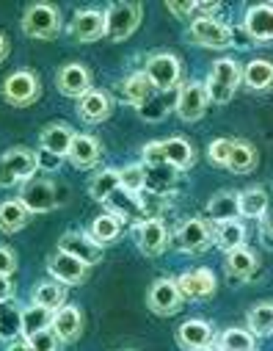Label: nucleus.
<instances>
[{
    "label": "nucleus",
    "instance_id": "nucleus-3",
    "mask_svg": "<svg viewBox=\"0 0 273 351\" xmlns=\"http://www.w3.org/2000/svg\"><path fill=\"white\" fill-rule=\"evenodd\" d=\"M61 9L53 3H31L23 12V34L31 39H42L50 42L61 34Z\"/></svg>",
    "mask_w": 273,
    "mask_h": 351
},
{
    "label": "nucleus",
    "instance_id": "nucleus-5",
    "mask_svg": "<svg viewBox=\"0 0 273 351\" xmlns=\"http://www.w3.org/2000/svg\"><path fill=\"white\" fill-rule=\"evenodd\" d=\"M144 75L155 86V92H177L182 86V64L174 53H152L144 64Z\"/></svg>",
    "mask_w": 273,
    "mask_h": 351
},
{
    "label": "nucleus",
    "instance_id": "nucleus-38",
    "mask_svg": "<svg viewBox=\"0 0 273 351\" xmlns=\"http://www.w3.org/2000/svg\"><path fill=\"white\" fill-rule=\"evenodd\" d=\"M248 332L254 337H270L273 335V302H259L246 315Z\"/></svg>",
    "mask_w": 273,
    "mask_h": 351
},
{
    "label": "nucleus",
    "instance_id": "nucleus-53",
    "mask_svg": "<svg viewBox=\"0 0 273 351\" xmlns=\"http://www.w3.org/2000/svg\"><path fill=\"white\" fill-rule=\"evenodd\" d=\"M202 351H218V348H216V343H213V346H207V348H202Z\"/></svg>",
    "mask_w": 273,
    "mask_h": 351
},
{
    "label": "nucleus",
    "instance_id": "nucleus-13",
    "mask_svg": "<svg viewBox=\"0 0 273 351\" xmlns=\"http://www.w3.org/2000/svg\"><path fill=\"white\" fill-rule=\"evenodd\" d=\"M47 274H50V280H58L61 285L72 288V285H83V282L88 280L91 266H86L83 260H77V257H72V254L55 249V252L47 257Z\"/></svg>",
    "mask_w": 273,
    "mask_h": 351
},
{
    "label": "nucleus",
    "instance_id": "nucleus-43",
    "mask_svg": "<svg viewBox=\"0 0 273 351\" xmlns=\"http://www.w3.org/2000/svg\"><path fill=\"white\" fill-rule=\"evenodd\" d=\"M163 95H168V92H157L152 100H146V103L138 108L141 119H146V122H160V119L168 117V111H174V103H177V100H174V103H166Z\"/></svg>",
    "mask_w": 273,
    "mask_h": 351
},
{
    "label": "nucleus",
    "instance_id": "nucleus-14",
    "mask_svg": "<svg viewBox=\"0 0 273 351\" xmlns=\"http://www.w3.org/2000/svg\"><path fill=\"white\" fill-rule=\"evenodd\" d=\"M55 89L69 97V100H80L83 95H88L94 89V80H91V69L86 64L69 61L55 72Z\"/></svg>",
    "mask_w": 273,
    "mask_h": 351
},
{
    "label": "nucleus",
    "instance_id": "nucleus-40",
    "mask_svg": "<svg viewBox=\"0 0 273 351\" xmlns=\"http://www.w3.org/2000/svg\"><path fill=\"white\" fill-rule=\"evenodd\" d=\"M53 310H47V307H39V304H28V307H23V337H31V335H36V332H44V329H50L53 326Z\"/></svg>",
    "mask_w": 273,
    "mask_h": 351
},
{
    "label": "nucleus",
    "instance_id": "nucleus-50",
    "mask_svg": "<svg viewBox=\"0 0 273 351\" xmlns=\"http://www.w3.org/2000/svg\"><path fill=\"white\" fill-rule=\"evenodd\" d=\"M17 293V285L12 277H0V304H9Z\"/></svg>",
    "mask_w": 273,
    "mask_h": 351
},
{
    "label": "nucleus",
    "instance_id": "nucleus-7",
    "mask_svg": "<svg viewBox=\"0 0 273 351\" xmlns=\"http://www.w3.org/2000/svg\"><path fill=\"white\" fill-rule=\"evenodd\" d=\"M171 241L182 254H205L213 246V224L199 216L185 219L177 224Z\"/></svg>",
    "mask_w": 273,
    "mask_h": 351
},
{
    "label": "nucleus",
    "instance_id": "nucleus-26",
    "mask_svg": "<svg viewBox=\"0 0 273 351\" xmlns=\"http://www.w3.org/2000/svg\"><path fill=\"white\" fill-rule=\"evenodd\" d=\"M122 100L125 103H130L133 108H141L146 100H152L157 92H155V86L149 83V77L144 75V69H138V72H133V75H127L125 80H122Z\"/></svg>",
    "mask_w": 273,
    "mask_h": 351
},
{
    "label": "nucleus",
    "instance_id": "nucleus-41",
    "mask_svg": "<svg viewBox=\"0 0 273 351\" xmlns=\"http://www.w3.org/2000/svg\"><path fill=\"white\" fill-rule=\"evenodd\" d=\"M226 169L232 174H248V171H254L257 169V147L248 144V141H235Z\"/></svg>",
    "mask_w": 273,
    "mask_h": 351
},
{
    "label": "nucleus",
    "instance_id": "nucleus-8",
    "mask_svg": "<svg viewBox=\"0 0 273 351\" xmlns=\"http://www.w3.org/2000/svg\"><path fill=\"white\" fill-rule=\"evenodd\" d=\"M130 235H133V243L138 246V252L146 254V257H160L171 246V232H168L166 221L157 219V216L135 221L130 227Z\"/></svg>",
    "mask_w": 273,
    "mask_h": 351
},
{
    "label": "nucleus",
    "instance_id": "nucleus-48",
    "mask_svg": "<svg viewBox=\"0 0 273 351\" xmlns=\"http://www.w3.org/2000/svg\"><path fill=\"white\" fill-rule=\"evenodd\" d=\"M168 14H174L177 20H194L196 17V3L194 0H185V3H177V0H166Z\"/></svg>",
    "mask_w": 273,
    "mask_h": 351
},
{
    "label": "nucleus",
    "instance_id": "nucleus-29",
    "mask_svg": "<svg viewBox=\"0 0 273 351\" xmlns=\"http://www.w3.org/2000/svg\"><path fill=\"white\" fill-rule=\"evenodd\" d=\"M240 191H218L210 202H207V219L213 224H221V221H232V219H240Z\"/></svg>",
    "mask_w": 273,
    "mask_h": 351
},
{
    "label": "nucleus",
    "instance_id": "nucleus-19",
    "mask_svg": "<svg viewBox=\"0 0 273 351\" xmlns=\"http://www.w3.org/2000/svg\"><path fill=\"white\" fill-rule=\"evenodd\" d=\"M177 285L185 302H205L216 293V274L210 269H194L177 277Z\"/></svg>",
    "mask_w": 273,
    "mask_h": 351
},
{
    "label": "nucleus",
    "instance_id": "nucleus-37",
    "mask_svg": "<svg viewBox=\"0 0 273 351\" xmlns=\"http://www.w3.org/2000/svg\"><path fill=\"white\" fill-rule=\"evenodd\" d=\"M216 348L218 351H257V337L248 329L229 326L216 337Z\"/></svg>",
    "mask_w": 273,
    "mask_h": 351
},
{
    "label": "nucleus",
    "instance_id": "nucleus-30",
    "mask_svg": "<svg viewBox=\"0 0 273 351\" xmlns=\"http://www.w3.org/2000/svg\"><path fill=\"white\" fill-rule=\"evenodd\" d=\"M213 246H218L224 254L246 246V227L240 219H232V221H221L213 227Z\"/></svg>",
    "mask_w": 273,
    "mask_h": 351
},
{
    "label": "nucleus",
    "instance_id": "nucleus-6",
    "mask_svg": "<svg viewBox=\"0 0 273 351\" xmlns=\"http://www.w3.org/2000/svg\"><path fill=\"white\" fill-rule=\"evenodd\" d=\"M42 97V80L34 69H14L3 80V100L12 108H28Z\"/></svg>",
    "mask_w": 273,
    "mask_h": 351
},
{
    "label": "nucleus",
    "instance_id": "nucleus-21",
    "mask_svg": "<svg viewBox=\"0 0 273 351\" xmlns=\"http://www.w3.org/2000/svg\"><path fill=\"white\" fill-rule=\"evenodd\" d=\"M105 210L114 213V216H119L125 224H127V221L135 224V221L149 219V216H146V202H144V197H135V194H130V191H125V189H116V191L105 199Z\"/></svg>",
    "mask_w": 273,
    "mask_h": 351
},
{
    "label": "nucleus",
    "instance_id": "nucleus-28",
    "mask_svg": "<svg viewBox=\"0 0 273 351\" xmlns=\"http://www.w3.org/2000/svg\"><path fill=\"white\" fill-rule=\"evenodd\" d=\"M163 152H166V163L174 166L177 171H188L196 163V149L188 138L182 136H171L163 141Z\"/></svg>",
    "mask_w": 273,
    "mask_h": 351
},
{
    "label": "nucleus",
    "instance_id": "nucleus-32",
    "mask_svg": "<svg viewBox=\"0 0 273 351\" xmlns=\"http://www.w3.org/2000/svg\"><path fill=\"white\" fill-rule=\"evenodd\" d=\"M243 86L251 92H268L273 86V61L254 58L243 66Z\"/></svg>",
    "mask_w": 273,
    "mask_h": 351
},
{
    "label": "nucleus",
    "instance_id": "nucleus-18",
    "mask_svg": "<svg viewBox=\"0 0 273 351\" xmlns=\"http://www.w3.org/2000/svg\"><path fill=\"white\" fill-rule=\"evenodd\" d=\"M213 343H216L213 324H207L202 318H188L177 326V346L182 351H202Z\"/></svg>",
    "mask_w": 273,
    "mask_h": 351
},
{
    "label": "nucleus",
    "instance_id": "nucleus-15",
    "mask_svg": "<svg viewBox=\"0 0 273 351\" xmlns=\"http://www.w3.org/2000/svg\"><path fill=\"white\" fill-rule=\"evenodd\" d=\"M58 249L72 254V257H77V260H83L86 266H91V269H94L97 263L103 260V246L91 238L88 232H83V230H66L58 238Z\"/></svg>",
    "mask_w": 273,
    "mask_h": 351
},
{
    "label": "nucleus",
    "instance_id": "nucleus-52",
    "mask_svg": "<svg viewBox=\"0 0 273 351\" xmlns=\"http://www.w3.org/2000/svg\"><path fill=\"white\" fill-rule=\"evenodd\" d=\"M9 53H12V45H9L6 34H3V31H0V64H3V61L9 58Z\"/></svg>",
    "mask_w": 273,
    "mask_h": 351
},
{
    "label": "nucleus",
    "instance_id": "nucleus-20",
    "mask_svg": "<svg viewBox=\"0 0 273 351\" xmlns=\"http://www.w3.org/2000/svg\"><path fill=\"white\" fill-rule=\"evenodd\" d=\"M75 136H77V133H75L72 125H66V122H50V125H44L42 133H39V149H42V152H50V155H55V158H61V160H66Z\"/></svg>",
    "mask_w": 273,
    "mask_h": 351
},
{
    "label": "nucleus",
    "instance_id": "nucleus-49",
    "mask_svg": "<svg viewBox=\"0 0 273 351\" xmlns=\"http://www.w3.org/2000/svg\"><path fill=\"white\" fill-rule=\"evenodd\" d=\"M259 241H262L265 249H273V205L259 219Z\"/></svg>",
    "mask_w": 273,
    "mask_h": 351
},
{
    "label": "nucleus",
    "instance_id": "nucleus-42",
    "mask_svg": "<svg viewBox=\"0 0 273 351\" xmlns=\"http://www.w3.org/2000/svg\"><path fill=\"white\" fill-rule=\"evenodd\" d=\"M119 183L125 191L141 197L146 191V174H144V163H127L125 169H119Z\"/></svg>",
    "mask_w": 273,
    "mask_h": 351
},
{
    "label": "nucleus",
    "instance_id": "nucleus-51",
    "mask_svg": "<svg viewBox=\"0 0 273 351\" xmlns=\"http://www.w3.org/2000/svg\"><path fill=\"white\" fill-rule=\"evenodd\" d=\"M6 351H34V348H31V343L25 337H17V340L6 343Z\"/></svg>",
    "mask_w": 273,
    "mask_h": 351
},
{
    "label": "nucleus",
    "instance_id": "nucleus-34",
    "mask_svg": "<svg viewBox=\"0 0 273 351\" xmlns=\"http://www.w3.org/2000/svg\"><path fill=\"white\" fill-rule=\"evenodd\" d=\"M122 230H125V221H122L119 216H114V213H108V210H105L103 216H97L94 221H91V227H88V235L94 238L100 246H108V243L119 241Z\"/></svg>",
    "mask_w": 273,
    "mask_h": 351
},
{
    "label": "nucleus",
    "instance_id": "nucleus-10",
    "mask_svg": "<svg viewBox=\"0 0 273 351\" xmlns=\"http://www.w3.org/2000/svg\"><path fill=\"white\" fill-rule=\"evenodd\" d=\"M146 307L160 315V318H168V315H177L182 307H185V296H182L177 280H168V277H160L149 285L146 291Z\"/></svg>",
    "mask_w": 273,
    "mask_h": 351
},
{
    "label": "nucleus",
    "instance_id": "nucleus-12",
    "mask_svg": "<svg viewBox=\"0 0 273 351\" xmlns=\"http://www.w3.org/2000/svg\"><path fill=\"white\" fill-rule=\"evenodd\" d=\"M17 199L28 208L31 216H36V213H50V210L58 208V186H55V180H50V178H34V180L23 183Z\"/></svg>",
    "mask_w": 273,
    "mask_h": 351
},
{
    "label": "nucleus",
    "instance_id": "nucleus-35",
    "mask_svg": "<svg viewBox=\"0 0 273 351\" xmlns=\"http://www.w3.org/2000/svg\"><path fill=\"white\" fill-rule=\"evenodd\" d=\"M116 189H122V183H119V169H114V166L100 169L94 178L88 180V197L94 199V202H103V205H105V199H108Z\"/></svg>",
    "mask_w": 273,
    "mask_h": 351
},
{
    "label": "nucleus",
    "instance_id": "nucleus-25",
    "mask_svg": "<svg viewBox=\"0 0 273 351\" xmlns=\"http://www.w3.org/2000/svg\"><path fill=\"white\" fill-rule=\"evenodd\" d=\"M144 174H146V194L152 197H168L179 189V174L174 166L163 163V166H144Z\"/></svg>",
    "mask_w": 273,
    "mask_h": 351
},
{
    "label": "nucleus",
    "instance_id": "nucleus-45",
    "mask_svg": "<svg viewBox=\"0 0 273 351\" xmlns=\"http://www.w3.org/2000/svg\"><path fill=\"white\" fill-rule=\"evenodd\" d=\"M28 343H31V348L34 351H61V340H58V335L53 332V326L50 329H44V332H36V335H31V337H25Z\"/></svg>",
    "mask_w": 273,
    "mask_h": 351
},
{
    "label": "nucleus",
    "instance_id": "nucleus-16",
    "mask_svg": "<svg viewBox=\"0 0 273 351\" xmlns=\"http://www.w3.org/2000/svg\"><path fill=\"white\" fill-rule=\"evenodd\" d=\"M69 36L80 45H91L105 36V12L100 9H80L69 23Z\"/></svg>",
    "mask_w": 273,
    "mask_h": 351
},
{
    "label": "nucleus",
    "instance_id": "nucleus-4",
    "mask_svg": "<svg viewBox=\"0 0 273 351\" xmlns=\"http://www.w3.org/2000/svg\"><path fill=\"white\" fill-rule=\"evenodd\" d=\"M185 39L196 47L224 50V47L235 45V31L226 23H221L218 17H196V20H191V25L185 31Z\"/></svg>",
    "mask_w": 273,
    "mask_h": 351
},
{
    "label": "nucleus",
    "instance_id": "nucleus-17",
    "mask_svg": "<svg viewBox=\"0 0 273 351\" xmlns=\"http://www.w3.org/2000/svg\"><path fill=\"white\" fill-rule=\"evenodd\" d=\"M243 31L251 42H273V3H254L243 14Z\"/></svg>",
    "mask_w": 273,
    "mask_h": 351
},
{
    "label": "nucleus",
    "instance_id": "nucleus-23",
    "mask_svg": "<svg viewBox=\"0 0 273 351\" xmlns=\"http://www.w3.org/2000/svg\"><path fill=\"white\" fill-rule=\"evenodd\" d=\"M100 158H103V144L91 133H77L69 147V155H66V160L75 169H94L100 163Z\"/></svg>",
    "mask_w": 273,
    "mask_h": 351
},
{
    "label": "nucleus",
    "instance_id": "nucleus-33",
    "mask_svg": "<svg viewBox=\"0 0 273 351\" xmlns=\"http://www.w3.org/2000/svg\"><path fill=\"white\" fill-rule=\"evenodd\" d=\"M66 291H69V288L61 285L58 280H42V282H36V288H34V293H31V302L55 313V310H61V307L66 304Z\"/></svg>",
    "mask_w": 273,
    "mask_h": 351
},
{
    "label": "nucleus",
    "instance_id": "nucleus-2",
    "mask_svg": "<svg viewBox=\"0 0 273 351\" xmlns=\"http://www.w3.org/2000/svg\"><path fill=\"white\" fill-rule=\"evenodd\" d=\"M240 83H243V66L235 58H218L213 64V69H210V77L205 83V89L210 95V103L226 106L235 97Z\"/></svg>",
    "mask_w": 273,
    "mask_h": 351
},
{
    "label": "nucleus",
    "instance_id": "nucleus-31",
    "mask_svg": "<svg viewBox=\"0 0 273 351\" xmlns=\"http://www.w3.org/2000/svg\"><path fill=\"white\" fill-rule=\"evenodd\" d=\"M28 221H31V213L20 199H3L0 202V232L3 235H14V232L25 230Z\"/></svg>",
    "mask_w": 273,
    "mask_h": 351
},
{
    "label": "nucleus",
    "instance_id": "nucleus-22",
    "mask_svg": "<svg viewBox=\"0 0 273 351\" xmlns=\"http://www.w3.org/2000/svg\"><path fill=\"white\" fill-rule=\"evenodd\" d=\"M114 114V97L103 89H91L88 95H83L77 100V117L86 125H100L105 119H111Z\"/></svg>",
    "mask_w": 273,
    "mask_h": 351
},
{
    "label": "nucleus",
    "instance_id": "nucleus-44",
    "mask_svg": "<svg viewBox=\"0 0 273 351\" xmlns=\"http://www.w3.org/2000/svg\"><path fill=\"white\" fill-rule=\"evenodd\" d=\"M232 147H235V138H216V141H210V147H207V160H210L213 166L226 169L229 155H232Z\"/></svg>",
    "mask_w": 273,
    "mask_h": 351
},
{
    "label": "nucleus",
    "instance_id": "nucleus-46",
    "mask_svg": "<svg viewBox=\"0 0 273 351\" xmlns=\"http://www.w3.org/2000/svg\"><path fill=\"white\" fill-rule=\"evenodd\" d=\"M141 163L144 166H163L166 163V152H163V141H149L141 147Z\"/></svg>",
    "mask_w": 273,
    "mask_h": 351
},
{
    "label": "nucleus",
    "instance_id": "nucleus-39",
    "mask_svg": "<svg viewBox=\"0 0 273 351\" xmlns=\"http://www.w3.org/2000/svg\"><path fill=\"white\" fill-rule=\"evenodd\" d=\"M23 337V307L17 304H0V340L12 343Z\"/></svg>",
    "mask_w": 273,
    "mask_h": 351
},
{
    "label": "nucleus",
    "instance_id": "nucleus-36",
    "mask_svg": "<svg viewBox=\"0 0 273 351\" xmlns=\"http://www.w3.org/2000/svg\"><path fill=\"white\" fill-rule=\"evenodd\" d=\"M237 197H240V216H246V219H257L259 221L265 216V210L270 208V197H268V191L262 186H248Z\"/></svg>",
    "mask_w": 273,
    "mask_h": 351
},
{
    "label": "nucleus",
    "instance_id": "nucleus-47",
    "mask_svg": "<svg viewBox=\"0 0 273 351\" xmlns=\"http://www.w3.org/2000/svg\"><path fill=\"white\" fill-rule=\"evenodd\" d=\"M17 271V252L6 243H0V277H12Z\"/></svg>",
    "mask_w": 273,
    "mask_h": 351
},
{
    "label": "nucleus",
    "instance_id": "nucleus-24",
    "mask_svg": "<svg viewBox=\"0 0 273 351\" xmlns=\"http://www.w3.org/2000/svg\"><path fill=\"white\" fill-rule=\"evenodd\" d=\"M83 324H86V321H83V313H80L77 304H64V307L55 310V315H53V332L58 335V340H61L64 346L80 340Z\"/></svg>",
    "mask_w": 273,
    "mask_h": 351
},
{
    "label": "nucleus",
    "instance_id": "nucleus-11",
    "mask_svg": "<svg viewBox=\"0 0 273 351\" xmlns=\"http://www.w3.org/2000/svg\"><path fill=\"white\" fill-rule=\"evenodd\" d=\"M210 108V95L205 89V83L199 80H188L177 89V103L174 111L182 122H199Z\"/></svg>",
    "mask_w": 273,
    "mask_h": 351
},
{
    "label": "nucleus",
    "instance_id": "nucleus-9",
    "mask_svg": "<svg viewBox=\"0 0 273 351\" xmlns=\"http://www.w3.org/2000/svg\"><path fill=\"white\" fill-rule=\"evenodd\" d=\"M141 20H144L141 3H111L105 9V36L111 42H125L138 31Z\"/></svg>",
    "mask_w": 273,
    "mask_h": 351
},
{
    "label": "nucleus",
    "instance_id": "nucleus-1",
    "mask_svg": "<svg viewBox=\"0 0 273 351\" xmlns=\"http://www.w3.org/2000/svg\"><path fill=\"white\" fill-rule=\"evenodd\" d=\"M36 171H39V149L12 147L0 155V186L3 189L34 180Z\"/></svg>",
    "mask_w": 273,
    "mask_h": 351
},
{
    "label": "nucleus",
    "instance_id": "nucleus-27",
    "mask_svg": "<svg viewBox=\"0 0 273 351\" xmlns=\"http://www.w3.org/2000/svg\"><path fill=\"white\" fill-rule=\"evenodd\" d=\"M224 271H226L229 280H237V282L251 280L254 271H257V254L248 246H240V249L229 252L224 257Z\"/></svg>",
    "mask_w": 273,
    "mask_h": 351
}]
</instances>
